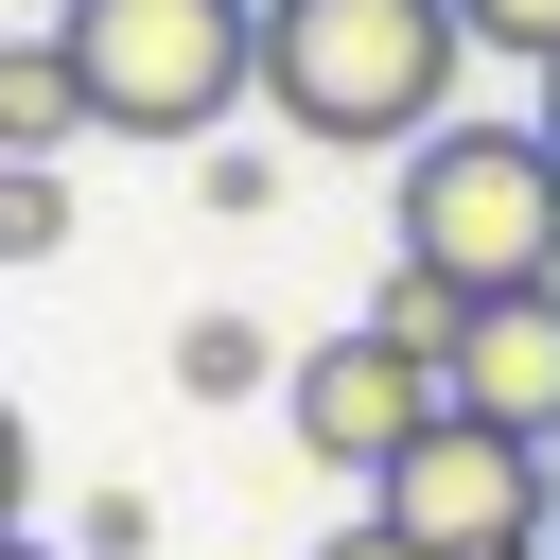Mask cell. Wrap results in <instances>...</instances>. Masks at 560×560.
Masks as SVG:
<instances>
[{"mask_svg":"<svg viewBox=\"0 0 560 560\" xmlns=\"http://www.w3.org/2000/svg\"><path fill=\"white\" fill-rule=\"evenodd\" d=\"M455 70H472V35H455V0H262V105L298 122V140H438L455 122Z\"/></svg>","mask_w":560,"mask_h":560,"instance_id":"cell-1","label":"cell"},{"mask_svg":"<svg viewBox=\"0 0 560 560\" xmlns=\"http://www.w3.org/2000/svg\"><path fill=\"white\" fill-rule=\"evenodd\" d=\"M402 262L455 280V298L560 280V140H542V105H525V122H438V140H402Z\"/></svg>","mask_w":560,"mask_h":560,"instance_id":"cell-2","label":"cell"},{"mask_svg":"<svg viewBox=\"0 0 560 560\" xmlns=\"http://www.w3.org/2000/svg\"><path fill=\"white\" fill-rule=\"evenodd\" d=\"M52 35L88 70V140H210L262 88V0H70Z\"/></svg>","mask_w":560,"mask_h":560,"instance_id":"cell-3","label":"cell"},{"mask_svg":"<svg viewBox=\"0 0 560 560\" xmlns=\"http://www.w3.org/2000/svg\"><path fill=\"white\" fill-rule=\"evenodd\" d=\"M368 525H402L420 560H525V542H542V438L438 402V420L368 472Z\"/></svg>","mask_w":560,"mask_h":560,"instance_id":"cell-4","label":"cell"},{"mask_svg":"<svg viewBox=\"0 0 560 560\" xmlns=\"http://www.w3.org/2000/svg\"><path fill=\"white\" fill-rule=\"evenodd\" d=\"M455 385H438V350H402V332H332V350H298L280 368V420H298V455H332V472H385L420 420H438Z\"/></svg>","mask_w":560,"mask_h":560,"instance_id":"cell-5","label":"cell"},{"mask_svg":"<svg viewBox=\"0 0 560 560\" xmlns=\"http://www.w3.org/2000/svg\"><path fill=\"white\" fill-rule=\"evenodd\" d=\"M472 420H508V438H542L560 455V280H508V298H472V332H455V368H438Z\"/></svg>","mask_w":560,"mask_h":560,"instance_id":"cell-6","label":"cell"},{"mask_svg":"<svg viewBox=\"0 0 560 560\" xmlns=\"http://www.w3.org/2000/svg\"><path fill=\"white\" fill-rule=\"evenodd\" d=\"M70 140H88V70L35 18V35H0V158H70Z\"/></svg>","mask_w":560,"mask_h":560,"instance_id":"cell-7","label":"cell"},{"mask_svg":"<svg viewBox=\"0 0 560 560\" xmlns=\"http://www.w3.org/2000/svg\"><path fill=\"white\" fill-rule=\"evenodd\" d=\"M368 332H402V350H438V368H455V332H472V298H455V280H420V262H385V298H368Z\"/></svg>","mask_w":560,"mask_h":560,"instance_id":"cell-8","label":"cell"},{"mask_svg":"<svg viewBox=\"0 0 560 560\" xmlns=\"http://www.w3.org/2000/svg\"><path fill=\"white\" fill-rule=\"evenodd\" d=\"M175 385H192V402H245V385H280V368H262L245 315H192V332H175Z\"/></svg>","mask_w":560,"mask_h":560,"instance_id":"cell-9","label":"cell"},{"mask_svg":"<svg viewBox=\"0 0 560 560\" xmlns=\"http://www.w3.org/2000/svg\"><path fill=\"white\" fill-rule=\"evenodd\" d=\"M70 245V175L52 158H0V262H52Z\"/></svg>","mask_w":560,"mask_h":560,"instance_id":"cell-10","label":"cell"},{"mask_svg":"<svg viewBox=\"0 0 560 560\" xmlns=\"http://www.w3.org/2000/svg\"><path fill=\"white\" fill-rule=\"evenodd\" d=\"M455 35L508 52V70H560V0H455Z\"/></svg>","mask_w":560,"mask_h":560,"instance_id":"cell-11","label":"cell"},{"mask_svg":"<svg viewBox=\"0 0 560 560\" xmlns=\"http://www.w3.org/2000/svg\"><path fill=\"white\" fill-rule=\"evenodd\" d=\"M0 525H35V420L0 402Z\"/></svg>","mask_w":560,"mask_h":560,"instance_id":"cell-12","label":"cell"},{"mask_svg":"<svg viewBox=\"0 0 560 560\" xmlns=\"http://www.w3.org/2000/svg\"><path fill=\"white\" fill-rule=\"evenodd\" d=\"M315 560H420V542H402V525H368V508H350V525H332V542H315Z\"/></svg>","mask_w":560,"mask_h":560,"instance_id":"cell-13","label":"cell"},{"mask_svg":"<svg viewBox=\"0 0 560 560\" xmlns=\"http://www.w3.org/2000/svg\"><path fill=\"white\" fill-rule=\"evenodd\" d=\"M0 560H70V542H35V525H0Z\"/></svg>","mask_w":560,"mask_h":560,"instance_id":"cell-14","label":"cell"},{"mask_svg":"<svg viewBox=\"0 0 560 560\" xmlns=\"http://www.w3.org/2000/svg\"><path fill=\"white\" fill-rule=\"evenodd\" d=\"M542 560H560V455H542Z\"/></svg>","mask_w":560,"mask_h":560,"instance_id":"cell-15","label":"cell"},{"mask_svg":"<svg viewBox=\"0 0 560 560\" xmlns=\"http://www.w3.org/2000/svg\"><path fill=\"white\" fill-rule=\"evenodd\" d=\"M542 140H560V70H542Z\"/></svg>","mask_w":560,"mask_h":560,"instance_id":"cell-16","label":"cell"},{"mask_svg":"<svg viewBox=\"0 0 560 560\" xmlns=\"http://www.w3.org/2000/svg\"><path fill=\"white\" fill-rule=\"evenodd\" d=\"M35 18H70V0H35Z\"/></svg>","mask_w":560,"mask_h":560,"instance_id":"cell-17","label":"cell"},{"mask_svg":"<svg viewBox=\"0 0 560 560\" xmlns=\"http://www.w3.org/2000/svg\"><path fill=\"white\" fill-rule=\"evenodd\" d=\"M525 560H542V542H525Z\"/></svg>","mask_w":560,"mask_h":560,"instance_id":"cell-18","label":"cell"}]
</instances>
